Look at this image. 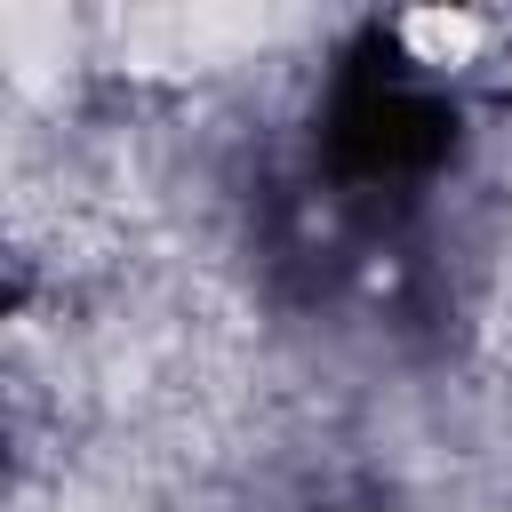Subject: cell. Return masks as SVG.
<instances>
[{
	"label": "cell",
	"mask_w": 512,
	"mask_h": 512,
	"mask_svg": "<svg viewBox=\"0 0 512 512\" xmlns=\"http://www.w3.org/2000/svg\"><path fill=\"white\" fill-rule=\"evenodd\" d=\"M400 40L416 48V64H472L480 48V16H448V8H424L400 24Z\"/></svg>",
	"instance_id": "cell-1"
}]
</instances>
